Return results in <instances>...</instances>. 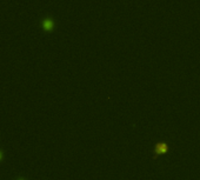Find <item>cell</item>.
<instances>
[{
	"mask_svg": "<svg viewBox=\"0 0 200 180\" xmlns=\"http://www.w3.org/2000/svg\"><path fill=\"white\" fill-rule=\"evenodd\" d=\"M42 25H44V27H45V28H51L53 26V21L51 19H45L42 21Z\"/></svg>",
	"mask_w": 200,
	"mask_h": 180,
	"instance_id": "cell-1",
	"label": "cell"
},
{
	"mask_svg": "<svg viewBox=\"0 0 200 180\" xmlns=\"http://www.w3.org/2000/svg\"><path fill=\"white\" fill-rule=\"evenodd\" d=\"M165 151H167V146H166V145H160V146H158V150H157L158 153H163V152H165Z\"/></svg>",
	"mask_w": 200,
	"mask_h": 180,
	"instance_id": "cell-2",
	"label": "cell"
},
{
	"mask_svg": "<svg viewBox=\"0 0 200 180\" xmlns=\"http://www.w3.org/2000/svg\"><path fill=\"white\" fill-rule=\"evenodd\" d=\"M1 158H3V155H1V153H0V160H1Z\"/></svg>",
	"mask_w": 200,
	"mask_h": 180,
	"instance_id": "cell-3",
	"label": "cell"
}]
</instances>
